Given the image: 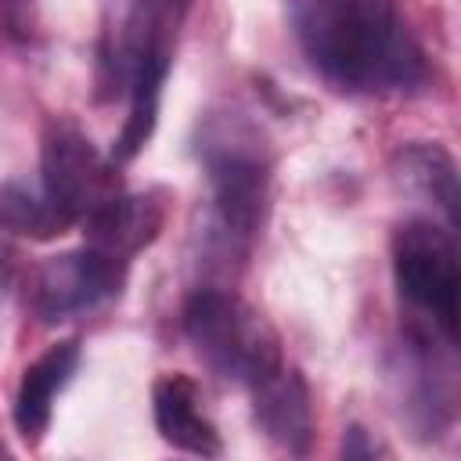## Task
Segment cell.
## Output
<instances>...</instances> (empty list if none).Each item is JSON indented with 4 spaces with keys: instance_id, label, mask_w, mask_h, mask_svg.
<instances>
[{
    "instance_id": "obj_10",
    "label": "cell",
    "mask_w": 461,
    "mask_h": 461,
    "mask_svg": "<svg viewBox=\"0 0 461 461\" xmlns=\"http://www.w3.org/2000/svg\"><path fill=\"white\" fill-rule=\"evenodd\" d=\"M79 367V342L65 339L47 346L22 375L18 396H14V425L22 432L25 443H36L43 436V429L50 425V411L58 393L68 385V378Z\"/></svg>"
},
{
    "instance_id": "obj_15",
    "label": "cell",
    "mask_w": 461,
    "mask_h": 461,
    "mask_svg": "<svg viewBox=\"0 0 461 461\" xmlns=\"http://www.w3.org/2000/svg\"><path fill=\"white\" fill-rule=\"evenodd\" d=\"M378 450H382V447L371 443L360 425H349V432H346V439H342V454H346V457H375Z\"/></svg>"
},
{
    "instance_id": "obj_5",
    "label": "cell",
    "mask_w": 461,
    "mask_h": 461,
    "mask_svg": "<svg viewBox=\"0 0 461 461\" xmlns=\"http://www.w3.org/2000/svg\"><path fill=\"white\" fill-rule=\"evenodd\" d=\"M393 270L400 295L421 310L439 335L450 342L457 331V249L450 227H436L429 220H407L393 238Z\"/></svg>"
},
{
    "instance_id": "obj_17",
    "label": "cell",
    "mask_w": 461,
    "mask_h": 461,
    "mask_svg": "<svg viewBox=\"0 0 461 461\" xmlns=\"http://www.w3.org/2000/svg\"><path fill=\"white\" fill-rule=\"evenodd\" d=\"M0 454H4V450H0Z\"/></svg>"
},
{
    "instance_id": "obj_7",
    "label": "cell",
    "mask_w": 461,
    "mask_h": 461,
    "mask_svg": "<svg viewBox=\"0 0 461 461\" xmlns=\"http://www.w3.org/2000/svg\"><path fill=\"white\" fill-rule=\"evenodd\" d=\"M122 270L126 263L108 256L97 245H83L61 256H50L40 270H36V310L43 321H65L76 313L94 310L97 303H104L108 295L119 292L122 285Z\"/></svg>"
},
{
    "instance_id": "obj_6",
    "label": "cell",
    "mask_w": 461,
    "mask_h": 461,
    "mask_svg": "<svg viewBox=\"0 0 461 461\" xmlns=\"http://www.w3.org/2000/svg\"><path fill=\"white\" fill-rule=\"evenodd\" d=\"M119 194L115 162H108L76 122H50L43 137V198L54 216L86 223Z\"/></svg>"
},
{
    "instance_id": "obj_1",
    "label": "cell",
    "mask_w": 461,
    "mask_h": 461,
    "mask_svg": "<svg viewBox=\"0 0 461 461\" xmlns=\"http://www.w3.org/2000/svg\"><path fill=\"white\" fill-rule=\"evenodd\" d=\"M306 61L339 90H411L425 79V50L393 0H288Z\"/></svg>"
},
{
    "instance_id": "obj_16",
    "label": "cell",
    "mask_w": 461,
    "mask_h": 461,
    "mask_svg": "<svg viewBox=\"0 0 461 461\" xmlns=\"http://www.w3.org/2000/svg\"><path fill=\"white\" fill-rule=\"evenodd\" d=\"M11 281H14V249H11V245L0 238V299L7 295Z\"/></svg>"
},
{
    "instance_id": "obj_14",
    "label": "cell",
    "mask_w": 461,
    "mask_h": 461,
    "mask_svg": "<svg viewBox=\"0 0 461 461\" xmlns=\"http://www.w3.org/2000/svg\"><path fill=\"white\" fill-rule=\"evenodd\" d=\"M32 7H36V0H0V18H4L7 32L29 36L32 32Z\"/></svg>"
},
{
    "instance_id": "obj_13",
    "label": "cell",
    "mask_w": 461,
    "mask_h": 461,
    "mask_svg": "<svg viewBox=\"0 0 461 461\" xmlns=\"http://www.w3.org/2000/svg\"><path fill=\"white\" fill-rule=\"evenodd\" d=\"M65 223L54 216L47 198L29 194L25 187H0V230L14 234H32V238H50Z\"/></svg>"
},
{
    "instance_id": "obj_2",
    "label": "cell",
    "mask_w": 461,
    "mask_h": 461,
    "mask_svg": "<svg viewBox=\"0 0 461 461\" xmlns=\"http://www.w3.org/2000/svg\"><path fill=\"white\" fill-rule=\"evenodd\" d=\"M187 0H130V11L119 25V40L112 58H104L115 79L130 86V112L112 148V162H130L151 137L158 119L162 83L173 61L176 29L184 22Z\"/></svg>"
},
{
    "instance_id": "obj_8",
    "label": "cell",
    "mask_w": 461,
    "mask_h": 461,
    "mask_svg": "<svg viewBox=\"0 0 461 461\" xmlns=\"http://www.w3.org/2000/svg\"><path fill=\"white\" fill-rule=\"evenodd\" d=\"M249 393H252L256 421L263 425V432L288 454H306L313 439V407H310V389L299 378V371L277 364L274 371L256 378Z\"/></svg>"
},
{
    "instance_id": "obj_11",
    "label": "cell",
    "mask_w": 461,
    "mask_h": 461,
    "mask_svg": "<svg viewBox=\"0 0 461 461\" xmlns=\"http://www.w3.org/2000/svg\"><path fill=\"white\" fill-rule=\"evenodd\" d=\"M393 176H396V184H400L411 198L432 205V209L447 220L450 230L457 227V202H461V191H457V166H454V158H450L439 144H429V140H411V144H403V148L393 155Z\"/></svg>"
},
{
    "instance_id": "obj_12",
    "label": "cell",
    "mask_w": 461,
    "mask_h": 461,
    "mask_svg": "<svg viewBox=\"0 0 461 461\" xmlns=\"http://www.w3.org/2000/svg\"><path fill=\"white\" fill-rule=\"evenodd\" d=\"M90 245L104 249L108 256L130 263L133 252H140L162 227V202H155L151 194H115L97 216H90L86 223Z\"/></svg>"
},
{
    "instance_id": "obj_9",
    "label": "cell",
    "mask_w": 461,
    "mask_h": 461,
    "mask_svg": "<svg viewBox=\"0 0 461 461\" xmlns=\"http://www.w3.org/2000/svg\"><path fill=\"white\" fill-rule=\"evenodd\" d=\"M151 407H155V429L169 447L202 457H216L223 450L216 425L202 411L198 385L187 375H162L151 389Z\"/></svg>"
},
{
    "instance_id": "obj_3",
    "label": "cell",
    "mask_w": 461,
    "mask_h": 461,
    "mask_svg": "<svg viewBox=\"0 0 461 461\" xmlns=\"http://www.w3.org/2000/svg\"><path fill=\"white\" fill-rule=\"evenodd\" d=\"M184 331L194 346V353L223 378L252 385L267 371H274L281 360V346L274 328L249 310L241 299L198 288L184 306Z\"/></svg>"
},
{
    "instance_id": "obj_4",
    "label": "cell",
    "mask_w": 461,
    "mask_h": 461,
    "mask_svg": "<svg viewBox=\"0 0 461 461\" xmlns=\"http://www.w3.org/2000/svg\"><path fill=\"white\" fill-rule=\"evenodd\" d=\"M205 169L212 187L216 241L223 245V256H245L267 209V158L252 137L230 130L209 137Z\"/></svg>"
}]
</instances>
